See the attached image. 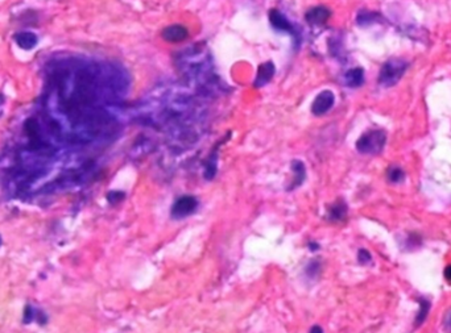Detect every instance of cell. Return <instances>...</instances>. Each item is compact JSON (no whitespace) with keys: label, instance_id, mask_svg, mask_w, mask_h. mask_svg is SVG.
<instances>
[{"label":"cell","instance_id":"6da1fadb","mask_svg":"<svg viewBox=\"0 0 451 333\" xmlns=\"http://www.w3.org/2000/svg\"><path fill=\"white\" fill-rule=\"evenodd\" d=\"M175 60L182 79L191 89L206 96L215 95V93L221 91L222 85L215 75L214 63L203 44L185 48L175 57Z\"/></svg>","mask_w":451,"mask_h":333},{"label":"cell","instance_id":"7a4b0ae2","mask_svg":"<svg viewBox=\"0 0 451 333\" xmlns=\"http://www.w3.org/2000/svg\"><path fill=\"white\" fill-rule=\"evenodd\" d=\"M409 67V62L402 58H389L380 69L377 83L383 87H393L400 82Z\"/></svg>","mask_w":451,"mask_h":333},{"label":"cell","instance_id":"3957f363","mask_svg":"<svg viewBox=\"0 0 451 333\" xmlns=\"http://www.w3.org/2000/svg\"><path fill=\"white\" fill-rule=\"evenodd\" d=\"M387 144V133L383 129H371L356 141V149L362 154L375 155L383 152Z\"/></svg>","mask_w":451,"mask_h":333},{"label":"cell","instance_id":"277c9868","mask_svg":"<svg viewBox=\"0 0 451 333\" xmlns=\"http://www.w3.org/2000/svg\"><path fill=\"white\" fill-rule=\"evenodd\" d=\"M198 199L191 195H184L181 198H178L175 201V204L171 205L170 216L175 220H182L194 214L198 210Z\"/></svg>","mask_w":451,"mask_h":333},{"label":"cell","instance_id":"5b68a950","mask_svg":"<svg viewBox=\"0 0 451 333\" xmlns=\"http://www.w3.org/2000/svg\"><path fill=\"white\" fill-rule=\"evenodd\" d=\"M334 102H335V96H334L333 91L325 90V91L318 94L316 99H314L313 104H311V112L316 116L325 115L333 108Z\"/></svg>","mask_w":451,"mask_h":333},{"label":"cell","instance_id":"8992f818","mask_svg":"<svg viewBox=\"0 0 451 333\" xmlns=\"http://www.w3.org/2000/svg\"><path fill=\"white\" fill-rule=\"evenodd\" d=\"M162 38L168 43H181V41L186 40L189 36L188 28L184 27V25H180V24H175V25H170V27H166L161 33Z\"/></svg>","mask_w":451,"mask_h":333},{"label":"cell","instance_id":"52a82bcc","mask_svg":"<svg viewBox=\"0 0 451 333\" xmlns=\"http://www.w3.org/2000/svg\"><path fill=\"white\" fill-rule=\"evenodd\" d=\"M268 16H269V23L272 24V27L274 29L281 30V32H287V33L293 34V36L296 34L293 25L289 23V20L279 10H270Z\"/></svg>","mask_w":451,"mask_h":333},{"label":"cell","instance_id":"ba28073f","mask_svg":"<svg viewBox=\"0 0 451 333\" xmlns=\"http://www.w3.org/2000/svg\"><path fill=\"white\" fill-rule=\"evenodd\" d=\"M274 65L270 61L268 62H264L261 63L260 66L257 67V74H256V79H255V87H263L265 86L268 82H269L274 75Z\"/></svg>","mask_w":451,"mask_h":333},{"label":"cell","instance_id":"9c48e42d","mask_svg":"<svg viewBox=\"0 0 451 333\" xmlns=\"http://www.w3.org/2000/svg\"><path fill=\"white\" fill-rule=\"evenodd\" d=\"M13 40L16 41V45L23 50H32L39 44V37L33 32H17L13 36Z\"/></svg>","mask_w":451,"mask_h":333},{"label":"cell","instance_id":"30bf717a","mask_svg":"<svg viewBox=\"0 0 451 333\" xmlns=\"http://www.w3.org/2000/svg\"><path fill=\"white\" fill-rule=\"evenodd\" d=\"M331 16V12H330L329 8L326 7H314L311 10H309L305 15L306 17V21L309 24H316V25H321V24H325L329 17Z\"/></svg>","mask_w":451,"mask_h":333},{"label":"cell","instance_id":"8fae6325","mask_svg":"<svg viewBox=\"0 0 451 333\" xmlns=\"http://www.w3.org/2000/svg\"><path fill=\"white\" fill-rule=\"evenodd\" d=\"M381 15L377 14V12H373V11L362 10L359 11V14L356 16V24L360 25V27H368V25L381 23Z\"/></svg>","mask_w":451,"mask_h":333},{"label":"cell","instance_id":"7c38bea8","mask_svg":"<svg viewBox=\"0 0 451 333\" xmlns=\"http://www.w3.org/2000/svg\"><path fill=\"white\" fill-rule=\"evenodd\" d=\"M344 82L349 87H360L364 83V70L362 67H354V69L349 70L344 75Z\"/></svg>","mask_w":451,"mask_h":333},{"label":"cell","instance_id":"4fadbf2b","mask_svg":"<svg viewBox=\"0 0 451 333\" xmlns=\"http://www.w3.org/2000/svg\"><path fill=\"white\" fill-rule=\"evenodd\" d=\"M346 215H347V205L343 200L336 201L335 204L330 208V211H329V218H330V220H333V221L343 220V219L346 218Z\"/></svg>","mask_w":451,"mask_h":333},{"label":"cell","instance_id":"5bb4252c","mask_svg":"<svg viewBox=\"0 0 451 333\" xmlns=\"http://www.w3.org/2000/svg\"><path fill=\"white\" fill-rule=\"evenodd\" d=\"M419 302H420V311L419 313H417V316H415V321H414L415 326L421 325V324L425 321L426 317H428L429 315V311H430V302H429V300L421 298Z\"/></svg>","mask_w":451,"mask_h":333},{"label":"cell","instance_id":"9a60e30c","mask_svg":"<svg viewBox=\"0 0 451 333\" xmlns=\"http://www.w3.org/2000/svg\"><path fill=\"white\" fill-rule=\"evenodd\" d=\"M387 177L391 183H401L405 181V172L400 166H391L387 172Z\"/></svg>","mask_w":451,"mask_h":333},{"label":"cell","instance_id":"2e32d148","mask_svg":"<svg viewBox=\"0 0 451 333\" xmlns=\"http://www.w3.org/2000/svg\"><path fill=\"white\" fill-rule=\"evenodd\" d=\"M217 174V154L214 155V152L211 153L209 159L206 161L204 163V170H203V175L206 179H213Z\"/></svg>","mask_w":451,"mask_h":333},{"label":"cell","instance_id":"e0dca14e","mask_svg":"<svg viewBox=\"0 0 451 333\" xmlns=\"http://www.w3.org/2000/svg\"><path fill=\"white\" fill-rule=\"evenodd\" d=\"M292 170L294 172V175H296V182H294V185L292 187H296V186H300L301 183L303 182L305 179V166L301 161H293L292 163Z\"/></svg>","mask_w":451,"mask_h":333},{"label":"cell","instance_id":"ac0fdd59","mask_svg":"<svg viewBox=\"0 0 451 333\" xmlns=\"http://www.w3.org/2000/svg\"><path fill=\"white\" fill-rule=\"evenodd\" d=\"M36 317V311L33 308L30 304H26L25 308H24V315H23V323L25 324H30L34 320Z\"/></svg>","mask_w":451,"mask_h":333},{"label":"cell","instance_id":"d6986e66","mask_svg":"<svg viewBox=\"0 0 451 333\" xmlns=\"http://www.w3.org/2000/svg\"><path fill=\"white\" fill-rule=\"evenodd\" d=\"M124 198H125V194L123 191H110L109 194H107V200H109L110 204H112V205H115V204H118V203H120V201H122Z\"/></svg>","mask_w":451,"mask_h":333},{"label":"cell","instance_id":"ffe728a7","mask_svg":"<svg viewBox=\"0 0 451 333\" xmlns=\"http://www.w3.org/2000/svg\"><path fill=\"white\" fill-rule=\"evenodd\" d=\"M358 261H359L362 265H367L369 264V262H372V256H371V253H369L368 251H366V249H360V251L358 252Z\"/></svg>","mask_w":451,"mask_h":333},{"label":"cell","instance_id":"44dd1931","mask_svg":"<svg viewBox=\"0 0 451 333\" xmlns=\"http://www.w3.org/2000/svg\"><path fill=\"white\" fill-rule=\"evenodd\" d=\"M445 328L448 333H451V311H448L445 317Z\"/></svg>","mask_w":451,"mask_h":333},{"label":"cell","instance_id":"7402d4cb","mask_svg":"<svg viewBox=\"0 0 451 333\" xmlns=\"http://www.w3.org/2000/svg\"><path fill=\"white\" fill-rule=\"evenodd\" d=\"M445 278H446V280H447V282H450V283H451V265L446 266V269H445Z\"/></svg>","mask_w":451,"mask_h":333},{"label":"cell","instance_id":"603a6c76","mask_svg":"<svg viewBox=\"0 0 451 333\" xmlns=\"http://www.w3.org/2000/svg\"><path fill=\"white\" fill-rule=\"evenodd\" d=\"M310 333H323L322 326H321V325H313V326H311V329H310Z\"/></svg>","mask_w":451,"mask_h":333},{"label":"cell","instance_id":"cb8c5ba5","mask_svg":"<svg viewBox=\"0 0 451 333\" xmlns=\"http://www.w3.org/2000/svg\"><path fill=\"white\" fill-rule=\"evenodd\" d=\"M39 323L40 324H45L46 323V316L45 313H39Z\"/></svg>","mask_w":451,"mask_h":333},{"label":"cell","instance_id":"d4e9b609","mask_svg":"<svg viewBox=\"0 0 451 333\" xmlns=\"http://www.w3.org/2000/svg\"><path fill=\"white\" fill-rule=\"evenodd\" d=\"M3 103H4V96L3 94H0V107L3 106Z\"/></svg>","mask_w":451,"mask_h":333},{"label":"cell","instance_id":"484cf974","mask_svg":"<svg viewBox=\"0 0 451 333\" xmlns=\"http://www.w3.org/2000/svg\"><path fill=\"white\" fill-rule=\"evenodd\" d=\"M0 245H2V236H0Z\"/></svg>","mask_w":451,"mask_h":333}]
</instances>
